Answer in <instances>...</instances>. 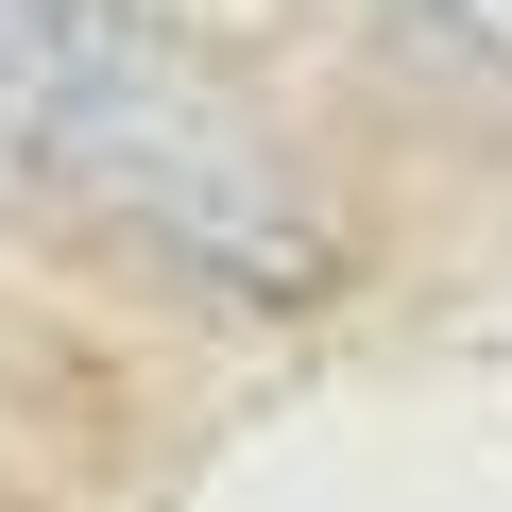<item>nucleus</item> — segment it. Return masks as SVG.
I'll return each instance as SVG.
<instances>
[{
	"label": "nucleus",
	"mask_w": 512,
	"mask_h": 512,
	"mask_svg": "<svg viewBox=\"0 0 512 512\" xmlns=\"http://www.w3.org/2000/svg\"><path fill=\"white\" fill-rule=\"evenodd\" d=\"M410 35H444L461 69H512V0H393Z\"/></svg>",
	"instance_id": "1"
}]
</instances>
